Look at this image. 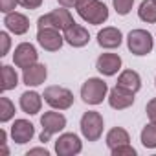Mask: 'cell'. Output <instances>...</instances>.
Here are the masks:
<instances>
[{
  "mask_svg": "<svg viewBox=\"0 0 156 156\" xmlns=\"http://www.w3.org/2000/svg\"><path fill=\"white\" fill-rule=\"evenodd\" d=\"M75 9L85 22L92 26H99L108 20V8L101 0H79Z\"/></svg>",
  "mask_w": 156,
  "mask_h": 156,
  "instance_id": "6da1fadb",
  "label": "cell"
},
{
  "mask_svg": "<svg viewBox=\"0 0 156 156\" xmlns=\"http://www.w3.org/2000/svg\"><path fill=\"white\" fill-rule=\"evenodd\" d=\"M72 24H75V20H73L72 13L68 11V8H62V6L53 9V11H50V13H46V15H42V17H39V20H37V28L39 30H42V28H55L59 31H66Z\"/></svg>",
  "mask_w": 156,
  "mask_h": 156,
  "instance_id": "7a4b0ae2",
  "label": "cell"
},
{
  "mask_svg": "<svg viewBox=\"0 0 156 156\" xmlns=\"http://www.w3.org/2000/svg\"><path fill=\"white\" fill-rule=\"evenodd\" d=\"M127 48L132 55H138V57H143V55H149L154 48V39L152 35L147 31V30H132L129 35H127Z\"/></svg>",
  "mask_w": 156,
  "mask_h": 156,
  "instance_id": "3957f363",
  "label": "cell"
},
{
  "mask_svg": "<svg viewBox=\"0 0 156 156\" xmlns=\"http://www.w3.org/2000/svg\"><path fill=\"white\" fill-rule=\"evenodd\" d=\"M81 134L87 141H98L101 136H103V116L96 110H88L81 116Z\"/></svg>",
  "mask_w": 156,
  "mask_h": 156,
  "instance_id": "277c9868",
  "label": "cell"
},
{
  "mask_svg": "<svg viewBox=\"0 0 156 156\" xmlns=\"http://www.w3.org/2000/svg\"><path fill=\"white\" fill-rule=\"evenodd\" d=\"M108 94V87L99 77H90L81 87V99L87 105H99Z\"/></svg>",
  "mask_w": 156,
  "mask_h": 156,
  "instance_id": "5b68a950",
  "label": "cell"
},
{
  "mask_svg": "<svg viewBox=\"0 0 156 156\" xmlns=\"http://www.w3.org/2000/svg\"><path fill=\"white\" fill-rule=\"evenodd\" d=\"M44 101L55 108V110H68L72 105H73V94L64 88V87H59V85H53V87H48L44 88V94H42Z\"/></svg>",
  "mask_w": 156,
  "mask_h": 156,
  "instance_id": "8992f818",
  "label": "cell"
},
{
  "mask_svg": "<svg viewBox=\"0 0 156 156\" xmlns=\"http://www.w3.org/2000/svg\"><path fill=\"white\" fill-rule=\"evenodd\" d=\"M41 125H42V132H41L39 138H41L42 143H46V141H50V138H51L53 134L64 130V127H66V118H64V114L55 112V108H53V110L44 112V114L41 116Z\"/></svg>",
  "mask_w": 156,
  "mask_h": 156,
  "instance_id": "52a82bcc",
  "label": "cell"
},
{
  "mask_svg": "<svg viewBox=\"0 0 156 156\" xmlns=\"http://www.w3.org/2000/svg\"><path fill=\"white\" fill-rule=\"evenodd\" d=\"M81 151H83V141L73 132H64L55 140V152L59 156H77Z\"/></svg>",
  "mask_w": 156,
  "mask_h": 156,
  "instance_id": "ba28073f",
  "label": "cell"
},
{
  "mask_svg": "<svg viewBox=\"0 0 156 156\" xmlns=\"http://www.w3.org/2000/svg\"><path fill=\"white\" fill-rule=\"evenodd\" d=\"M37 42L46 51H59L64 44V35L55 28H42L37 31Z\"/></svg>",
  "mask_w": 156,
  "mask_h": 156,
  "instance_id": "9c48e42d",
  "label": "cell"
},
{
  "mask_svg": "<svg viewBox=\"0 0 156 156\" xmlns=\"http://www.w3.org/2000/svg\"><path fill=\"white\" fill-rule=\"evenodd\" d=\"M39 61V53H37V48L31 44V42H20L15 51H13V62L15 66L19 68H28L31 64H35Z\"/></svg>",
  "mask_w": 156,
  "mask_h": 156,
  "instance_id": "30bf717a",
  "label": "cell"
},
{
  "mask_svg": "<svg viewBox=\"0 0 156 156\" xmlns=\"http://www.w3.org/2000/svg\"><path fill=\"white\" fill-rule=\"evenodd\" d=\"M121 64H123V61H121V57L118 53H101L98 57L96 68H98V72L101 75L112 77V75H116L121 70Z\"/></svg>",
  "mask_w": 156,
  "mask_h": 156,
  "instance_id": "8fae6325",
  "label": "cell"
},
{
  "mask_svg": "<svg viewBox=\"0 0 156 156\" xmlns=\"http://www.w3.org/2000/svg\"><path fill=\"white\" fill-rule=\"evenodd\" d=\"M62 35H64V42L70 44L72 48H83V46H87L88 41H90L88 30L83 28L81 24H77V22L72 24L66 31H62Z\"/></svg>",
  "mask_w": 156,
  "mask_h": 156,
  "instance_id": "7c38bea8",
  "label": "cell"
},
{
  "mask_svg": "<svg viewBox=\"0 0 156 156\" xmlns=\"http://www.w3.org/2000/svg\"><path fill=\"white\" fill-rule=\"evenodd\" d=\"M35 136V127L31 121L28 119H15L13 125H11V138L15 143L19 145H24L28 141H31V138Z\"/></svg>",
  "mask_w": 156,
  "mask_h": 156,
  "instance_id": "4fadbf2b",
  "label": "cell"
},
{
  "mask_svg": "<svg viewBox=\"0 0 156 156\" xmlns=\"http://www.w3.org/2000/svg\"><path fill=\"white\" fill-rule=\"evenodd\" d=\"M46 77H48V70L41 62H35V64L22 70V81L28 88L30 87H41L46 81Z\"/></svg>",
  "mask_w": 156,
  "mask_h": 156,
  "instance_id": "5bb4252c",
  "label": "cell"
},
{
  "mask_svg": "<svg viewBox=\"0 0 156 156\" xmlns=\"http://www.w3.org/2000/svg\"><path fill=\"white\" fill-rule=\"evenodd\" d=\"M108 105L114 110H125V108H129V107L134 105V94L116 85L108 92Z\"/></svg>",
  "mask_w": 156,
  "mask_h": 156,
  "instance_id": "9a60e30c",
  "label": "cell"
},
{
  "mask_svg": "<svg viewBox=\"0 0 156 156\" xmlns=\"http://www.w3.org/2000/svg\"><path fill=\"white\" fill-rule=\"evenodd\" d=\"M4 26L9 33L13 35H24L28 33L30 30V20L24 13H19V11H11L4 17Z\"/></svg>",
  "mask_w": 156,
  "mask_h": 156,
  "instance_id": "2e32d148",
  "label": "cell"
},
{
  "mask_svg": "<svg viewBox=\"0 0 156 156\" xmlns=\"http://www.w3.org/2000/svg\"><path fill=\"white\" fill-rule=\"evenodd\" d=\"M121 42H123V33L114 26H107V28L99 30V33H98V44L105 50L119 48Z\"/></svg>",
  "mask_w": 156,
  "mask_h": 156,
  "instance_id": "e0dca14e",
  "label": "cell"
},
{
  "mask_svg": "<svg viewBox=\"0 0 156 156\" xmlns=\"http://www.w3.org/2000/svg\"><path fill=\"white\" fill-rule=\"evenodd\" d=\"M20 108L24 114H30V116H35L41 112L42 108V96L35 90H26L22 96H20Z\"/></svg>",
  "mask_w": 156,
  "mask_h": 156,
  "instance_id": "ac0fdd59",
  "label": "cell"
},
{
  "mask_svg": "<svg viewBox=\"0 0 156 156\" xmlns=\"http://www.w3.org/2000/svg\"><path fill=\"white\" fill-rule=\"evenodd\" d=\"M118 87H121V88H125V90L136 94V92H140V88H141V77H140V73L134 72V70H123V72L119 73V77H118Z\"/></svg>",
  "mask_w": 156,
  "mask_h": 156,
  "instance_id": "d6986e66",
  "label": "cell"
},
{
  "mask_svg": "<svg viewBox=\"0 0 156 156\" xmlns=\"http://www.w3.org/2000/svg\"><path fill=\"white\" fill-rule=\"evenodd\" d=\"M105 141H107V147L112 151V149H116V147H119V145L129 143V141H130V136H129V132H127L123 127H114V129H110V130L107 132Z\"/></svg>",
  "mask_w": 156,
  "mask_h": 156,
  "instance_id": "ffe728a7",
  "label": "cell"
},
{
  "mask_svg": "<svg viewBox=\"0 0 156 156\" xmlns=\"http://www.w3.org/2000/svg\"><path fill=\"white\" fill-rule=\"evenodd\" d=\"M138 17L147 24H156V0H143L138 8Z\"/></svg>",
  "mask_w": 156,
  "mask_h": 156,
  "instance_id": "44dd1931",
  "label": "cell"
},
{
  "mask_svg": "<svg viewBox=\"0 0 156 156\" xmlns=\"http://www.w3.org/2000/svg\"><path fill=\"white\" fill-rule=\"evenodd\" d=\"M17 85H19V75L15 68H11L9 64H4L2 66V92L13 90L17 88Z\"/></svg>",
  "mask_w": 156,
  "mask_h": 156,
  "instance_id": "7402d4cb",
  "label": "cell"
},
{
  "mask_svg": "<svg viewBox=\"0 0 156 156\" xmlns=\"http://www.w3.org/2000/svg\"><path fill=\"white\" fill-rule=\"evenodd\" d=\"M140 140H141V145H143L145 149H156V123H154V121L147 123V125L141 129Z\"/></svg>",
  "mask_w": 156,
  "mask_h": 156,
  "instance_id": "603a6c76",
  "label": "cell"
},
{
  "mask_svg": "<svg viewBox=\"0 0 156 156\" xmlns=\"http://www.w3.org/2000/svg\"><path fill=\"white\" fill-rule=\"evenodd\" d=\"M15 118V105L9 98H0V121L8 123Z\"/></svg>",
  "mask_w": 156,
  "mask_h": 156,
  "instance_id": "cb8c5ba5",
  "label": "cell"
},
{
  "mask_svg": "<svg viewBox=\"0 0 156 156\" xmlns=\"http://www.w3.org/2000/svg\"><path fill=\"white\" fill-rule=\"evenodd\" d=\"M112 6L116 9L118 15L125 17L132 11V6H134V0H112Z\"/></svg>",
  "mask_w": 156,
  "mask_h": 156,
  "instance_id": "d4e9b609",
  "label": "cell"
},
{
  "mask_svg": "<svg viewBox=\"0 0 156 156\" xmlns=\"http://www.w3.org/2000/svg\"><path fill=\"white\" fill-rule=\"evenodd\" d=\"M110 152H112V156H136V154H138V152H136V149H134V147H132L130 143L119 145V147L112 149Z\"/></svg>",
  "mask_w": 156,
  "mask_h": 156,
  "instance_id": "484cf974",
  "label": "cell"
},
{
  "mask_svg": "<svg viewBox=\"0 0 156 156\" xmlns=\"http://www.w3.org/2000/svg\"><path fill=\"white\" fill-rule=\"evenodd\" d=\"M17 6H20V0H0V11H2L4 15L15 11Z\"/></svg>",
  "mask_w": 156,
  "mask_h": 156,
  "instance_id": "4316f807",
  "label": "cell"
},
{
  "mask_svg": "<svg viewBox=\"0 0 156 156\" xmlns=\"http://www.w3.org/2000/svg\"><path fill=\"white\" fill-rule=\"evenodd\" d=\"M0 42H2V51H0V57H6L9 53V46H11V39L8 35V31L0 33Z\"/></svg>",
  "mask_w": 156,
  "mask_h": 156,
  "instance_id": "83f0119b",
  "label": "cell"
},
{
  "mask_svg": "<svg viewBox=\"0 0 156 156\" xmlns=\"http://www.w3.org/2000/svg\"><path fill=\"white\" fill-rule=\"evenodd\" d=\"M145 112H147V118H149V121H154V123H156V98H152V99L147 103V107H145Z\"/></svg>",
  "mask_w": 156,
  "mask_h": 156,
  "instance_id": "f1b7e54d",
  "label": "cell"
},
{
  "mask_svg": "<svg viewBox=\"0 0 156 156\" xmlns=\"http://www.w3.org/2000/svg\"><path fill=\"white\" fill-rule=\"evenodd\" d=\"M20 6L24 9H39L42 6V0H20Z\"/></svg>",
  "mask_w": 156,
  "mask_h": 156,
  "instance_id": "f546056e",
  "label": "cell"
},
{
  "mask_svg": "<svg viewBox=\"0 0 156 156\" xmlns=\"http://www.w3.org/2000/svg\"><path fill=\"white\" fill-rule=\"evenodd\" d=\"M33 154H41V156H50V151L46 147H33L26 152V156H33Z\"/></svg>",
  "mask_w": 156,
  "mask_h": 156,
  "instance_id": "4dcf8cb0",
  "label": "cell"
},
{
  "mask_svg": "<svg viewBox=\"0 0 156 156\" xmlns=\"http://www.w3.org/2000/svg\"><path fill=\"white\" fill-rule=\"evenodd\" d=\"M57 2L62 8H75L77 4H79V0H57Z\"/></svg>",
  "mask_w": 156,
  "mask_h": 156,
  "instance_id": "1f68e13d",
  "label": "cell"
},
{
  "mask_svg": "<svg viewBox=\"0 0 156 156\" xmlns=\"http://www.w3.org/2000/svg\"><path fill=\"white\" fill-rule=\"evenodd\" d=\"M6 141H8V132L2 129V130H0V143H2L4 145V152H8V147H6Z\"/></svg>",
  "mask_w": 156,
  "mask_h": 156,
  "instance_id": "d6a6232c",
  "label": "cell"
},
{
  "mask_svg": "<svg viewBox=\"0 0 156 156\" xmlns=\"http://www.w3.org/2000/svg\"><path fill=\"white\" fill-rule=\"evenodd\" d=\"M154 85H156V79H154Z\"/></svg>",
  "mask_w": 156,
  "mask_h": 156,
  "instance_id": "836d02e7",
  "label": "cell"
}]
</instances>
